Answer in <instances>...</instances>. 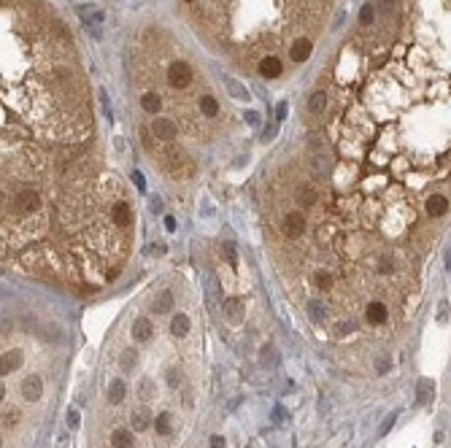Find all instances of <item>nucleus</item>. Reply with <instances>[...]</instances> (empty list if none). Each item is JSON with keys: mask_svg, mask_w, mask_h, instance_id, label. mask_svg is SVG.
I'll return each instance as SVG.
<instances>
[{"mask_svg": "<svg viewBox=\"0 0 451 448\" xmlns=\"http://www.w3.org/2000/svg\"><path fill=\"white\" fill-rule=\"evenodd\" d=\"M192 68L186 65L184 60H176L171 68H168V81H171V87H176V89H186L192 84Z\"/></svg>", "mask_w": 451, "mask_h": 448, "instance_id": "1", "label": "nucleus"}, {"mask_svg": "<svg viewBox=\"0 0 451 448\" xmlns=\"http://www.w3.org/2000/svg\"><path fill=\"white\" fill-rule=\"evenodd\" d=\"M281 232H284L289 241H295V238H300L305 232V216L300 214V211H289L284 216V224H281Z\"/></svg>", "mask_w": 451, "mask_h": 448, "instance_id": "2", "label": "nucleus"}, {"mask_svg": "<svg viewBox=\"0 0 451 448\" xmlns=\"http://www.w3.org/2000/svg\"><path fill=\"white\" fill-rule=\"evenodd\" d=\"M152 132H154V138L171 144V140H176V135H178V125L173 119H168V116H157L152 122Z\"/></svg>", "mask_w": 451, "mask_h": 448, "instance_id": "3", "label": "nucleus"}, {"mask_svg": "<svg viewBox=\"0 0 451 448\" xmlns=\"http://www.w3.org/2000/svg\"><path fill=\"white\" fill-rule=\"evenodd\" d=\"M314 52V43H311V38H297V41H292V46H289V57H292V62H305L308 57H311Z\"/></svg>", "mask_w": 451, "mask_h": 448, "instance_id": "4", "label": "nucleus"}, {"mask_svg": "<svg viewBox=\"0 0 451 448\" xmlns=\"http://www.w3.org/2000/svg\"><path fill=\"white\" fill-rule=\"evenodd\" d=\"M259 76H265V79H278L281 73H284V65H281V60L278 57H273V54H265L259 60Z\"/></svg>", "mask_w": 451, "mask_h": 448, "instance_id": "5", "label": "nucleus"}, {"mask_svg": "<svg viewBox=\"0 0 451 448\" xmlns=\"http://www.w3.org/2000/svg\"><path fill=\"white\" fill-rule=\"evenodd\" d=\"M111 219H114V224L122 227V230L133 224V211H130V203H125V200H116L114 208H111Z\"/></svg>", "mask_w": 451, "mask_h": 448, "instance_id": "6", "label": "nucleus"}, {"mask_svg": "<svg viewBox=\"0 0 451 448\" xmlns=\"http://www.w3.org/2000/svg\"><path fill=\"white\" fill-rule=\"evenodd\" d=\"M22 397L30 399V403L41 399V397H43V381H41L38 375H27V378L22 381Z\"/></svg>", "mask_w": 451, "mask_h": 448, "instance_id": "7", "label": "nucleus"}, {"mask_svg": "<svg viewBox=\"0 0 451 448\" xmlns=\"http://www.w3.org/2000/svg\"><path fill=\"white\" fill-rule=\"evenodd\" d=\"M424 211H427V216H432V219L443 216V214L448 211V200H446L443 195H430L427 203H424Z\"/></svg>", "mask_w": 451, "mask_h": 448, "instance_id": "8", "label": "nucleus"}, {"mask_svg": "<svg viewBox=\"0 0 451 448\" xmlns=\"http://www.w3.org/2000/svg\"><path fill=\"white\" fill-rule=\"evenodd\" d=\"M365 316H368L370 324H375V327H378V324H387V319H389V308H387L384 302H370V305H368V311H365Z\"/></svg>", "mask_w": 451, "mask_h": 448, "instance_id": "9", "label": "nucleus"}, {"mask_svg": "<svg viewBox=\"0 0 451 448\" xmlns=\"http://www.w3.org/2000/svg\"><path fill=\"white\" fill-rule=\"evenodd\" d=\"M152 332H154L152 319H146V316L135 319V324H133V338L135 340H149V338H152Z\"/></svg>", "mask_w": 451, "mask_h": 448, "instance_id": "10", "label": "nucleus"}, {"mask_svg": "<svg viewBox=\"0 0 451 448\" xmlns=\"http://www.w3.org/2000/svg\"><path fill=\"white\" fill-rule=\"evenodd\" d=\"M19 365H22V351H6L3 362H0V373L8 375V373H14Z\"/></svg>", "mask_w": 451, "mask_h": 448, "instance_id": "11", "label": "nucleus"}, {"mask_svg": "<svg viewBox=\"0 0 451 448\" xmlns=\"http://www.w3.org/2000/svg\"><path fill=\"white\" fill-rule=\"evenodd\" d=\"M222 308H224V316H227L230 321H241V316H243L241 313L243 311V300L241 297H227Z\"/></svg>", "mask_w": 451, "mask_h": 448, "instance_id": "12", "label": "nucleus"}, {"mask_svg": "<svg viewBox=\"0 0 451 448\" xmlns=\"http://www.w3.org/2000/svg\"><path fill=\"white\" fill-rule=\"evenodd\" d=\"M224 87H227V92H230L235 100H249V98H251L249 89L243 87V84H241L238 79H232V76H224Z\"/></svg>", "mask_w": 451, "mask_h": 448, "instance_id": "13", "label": "nucleus"}, {"mask_svg": "<svg viewBox=\"0 0 451 448\" xmlns=\"http://www.w3.org/2000/svg\"><path fill=\"white\" fill-rule=\"evenodd\" d=\"M200 113L203 116H208V119H213V116H219V103H216V98L213 95H200Z\"/></svg>", "mask_w": 451, "mask_h": 448, "instance_id": "14", "label": "nucleus"}, {"mask_svg": "<svg viewBox=\"0 0 451 448\" xmlns=\"http://www.w3.org/2000/svg\"><path fill=\"white\" fill-rule=\"evenodd\" d=\"M189 327H192V321H189V316H186V313H176L173 321H171V329H173L176 338H184L186 332H189Z\"/></svg>", "mask_w": 451, "mask_h": 448, "instance_id": "15", "label": "nucleus"}, {"mask_svg": "<svg viewBox=\"0 0 451 448\" xmlns=\"http://www.w3.org/2000/svg\"><path fill=\"white\" fill-rule=\"evenodd\" d=\"M327 108V92H314L311 95V100H308V113H314V116H319V113H322Z\"/></svg>", "mask_w": 451, "mask_h": 448, "instance_id": "16", "label": "nucleus"}, {"mask_svg": "<svg viewBox=\"0 0 451 448\" xmlns=\"http://www.w3.org/2000/svg\"><path fill=\"white\" fill-rule=\"evenodd\" d=\"M140 108H144L146 113H154L157 116V111L162 108V100H159L154 92H146V95H140Z\"/></svg>", "mask_w": 451, "mask_h": 448, "instance_id": "17", "label": "nucleus"}, {"mask_svg": "<svg viewBox=\"0 0 451 448\" xmlns=\"http://www.w3.org/2000/svg\"><path fill=\"white\" fill-rule=\"evenodd\" d=\"M316 200H319V195H316L314 186H300V189H297V203L303 205V208H311Z\"/></svg>", "mask_w": 451, "mask_h": 448, "instance_id": "18", "label": "nucleus"}, {"mask_svg": "<svg viewBox=\"0 0 451 448\" xmlns=\"http://www.w3.org/2000/svg\"><path fill=\"white\" fill-rule=\"evenodd\" d=\"M111 445L114 448H133V432L116 430L114 435H111Z\"/></svg>", "mask_w": 451, "mask_h": 448, "instance_id": "19", "label": "nucleus"}, {"mask_svg": "<svg viewBox=\"0 0 451 448\" xmlns=\"http://www.w3.org/2000/svg\"><path fill=\"white\" fill-rule=\"evenodd\" d=\"M122 397H125V381L114 378L108 384V403H122Z\"/></svg>", "mask_w": 451, "mask_h": 448, "instance_id": "20", "label": "nucleus"}, {"mask_svg": "<svg viewBox=\"0 0 451 448\" xmlns=\"http://www.w3.org/2000/svg\"><path fill=\"white\" fill-rule=\"evenodd\" d=\"M154 311H157V313H168V311H173V294L168 292V289L154 300Z\"/></svg>", "mask_w": 451, "mask_h": 448, "instance_id": "21", "label": "nucleus"}, {"mask_svg": "<svg viewBox=\"0 0 451 448\" xmlns=\"http://www.w3.org/2000/svg\"><path fill=\"white\" fill-rule=\"evenodd\" d=\"M373 19H375V6H373V3H365L362 11H360V25H362V27H370Z\"/></svg>", "mask_w": 451, "mask_h": 448, "instance_id": "22", "label": "nucleus"}, {"mask_svg": "<svg viewBox=\"0 0 451 448\" xmlns=\"http://www.w3.org/2000/svg\"><path fill=\"white\" fill-rule=\"evenodd\" d=\"M314 284H316V289H330L333 287V278H330V273H327V270H316L314 273Z\"/></svg>", "mask_w": 451, "mask_h": 448, "instance_id": "23", "label": "nucleus"}, {"mask_svg": "<svg viewBox=\"0 0 451 448\" xmlns=\"http://www.w3.org/2000/svg\"><path fill=\"white\" fill-rule=\"evenodd\" d=\"M154 430H157V435H162V437L171 435V416H157Z\"/></svg>", "mask_w": 451, "mask_h": 448, "instance_id": "24", "label": "nucleus"}, {"mask_svg": "<svg viewBox=\"0 0 451 448\" xmlns=\"http://www.w3.org/2000/svg\"><path fill=\"white\" fill-rule=\"evenodd\" d=\"M222 254H224V260H227L232 268L238 265V254H235V243H222Z\"/></svg>", "mask_w": 451, "mask_h": 448, "instance_id": "25", "label": "nucleus"}, {"mask_svg": "<svg viewBox=\"0 0 451 448\" xmlns=\"http://www.w3.org/2000/svg\"><path fill=\"white\" fill-rule=\"evenodd\" d=\"M130 424H133V430H146L149 427V416L144 413V411H138V413H133V418H130Z\"/></svg>", "mask_w": 451, "mask_h": 448, "instance_id": "26", "label": "nucleus"}, {"mask_svg": "<svg viewBox=\"0 0 451 448\" xmlns=\"http://www.w3.org/2000/svg\"><path fill=\"white\" fill-rule=\"evenodd\" d=\"M119 365H122V370H133L135 367V351H125L122 359H119Z\"/></svg>", "mask_w": 451, "mask_h": 448, "instance_id": "27", "label": "nucleus"}, {"mask_svg": "<svg viewBox=\"0 0 451 448\" xmlns=\"http://www.w3.org/2000/svg\"><path fill=\"white\" fill-rule=\"evenodd\" d=\"M278 357H276V348H262V365H276Z\"/></svg>", "mask_w": 451, "mask_h": 448, "instance_id": "28", "label": "nucleus"}, {"mask_svg": "<svg viewBox=\"0 0 451 448\" xmlns=\"http://www.w3.org/2000/svg\"><path fill=\"white\" fill-rule=\"evenodd\" d=\"M165 381H168V386H171V389H176L178 384H181V373H178L176 367H171V370H168V378H165Z\"/></svg>", "mask_w": 451, "mask_h": 448, "instance_id": "29", "label": "nucleus"}, {"mask_svg": "<svg viewBox=\"0 0 451 448\" xmlns=\"http://www.w3.org/2000/svg\"><path fill=\"white\" fill-rule=\"evenodd\" d=\"M430 389H432L430 381H421V384H419V403H427V399H430Z\"/></svg>", "mask_w": 451, "mask_h": 448, "instance_id": "30", "label": "nucleus"}, {"mask_svg": "<svg viewBox=\"0 0 451 448\" xmlns=\"http://www.w3.org/2000/svg\"><path fill=\"white\" fill-rule=\"evenodd\" d=\"M311 168H314V170H316V173H324V170H327V159H324V157H319V154H316V157H314V159H311Z\"/></svg>", "mask_w": 451, "mask_h": 448, "instance_id": "31", "label": "nucleus"}, {"mask_svg": "<svg viewBox=\"0 0 451 448\" xmlns=\"http://www.w3.org/2000/svg\"><path fill=\"white\" fill-rule=\"evenodd\" d=\"M243 119H246L249 127H259V113L257 111H246V113H243Z\"/></svg>", "mask_w": 451, "mask_h": 448, "instance_id": "32", "label": "nucleus"}, {"mask_svg": "<svg viewBox=\"0 0 451 448\" xmlns=\"http://www.w3.org/2000/svg\"><path fill=\"white\" fill-rule=\"evenodd\" d=\"M308 311H311V316H314V319L319 321V319H322V311H324V308H322V302L311 300V302H308Z\"/></svg>", "mask_w": 451, "mask_h": 448, "instance_id": "33", "label": "nucleus"}, {"mask_svg": "<svg viewBox=\"0 0 451 448\" xmlns=\"http://www.w3.org/2000/svg\"><path fill=\"white\" fill-rule=\"evenodd\" d=\"M16 421H19V413H16V411H8V413H3V424L8 427V430H11V427H14Z\"/></svg>", "mask_w": 451, "mask_h": 448, "instance_id": "34", "label": "nucleus"}, {"mask_svg": "<svg viewBox=\"0 0 451 448\" xmlns=\"http://www.w3.org/2000/svg\"><path fill=\"white\" fill-rule=\"evenodd\" d=\"M287 113H289V106H287V100H281L278 106H276V122L287 119Z\"/></svg>", "mask_w": 451, "mask_h": 448, "instance_id": "35", "label": "nucleus"}, {"mask_svg": "<svg viewBox=\"0 0 451 448\" xmlns=\"http://www.w3.org/2000/svg\"><path fill=\"white\" fill-rule=\"evenodd\" d=\"M149 211H152L154 216H157V214H162V211H165L162 200H159V197H152V203H149Z\"/></svg>", "mask_w": 451, "mask_h": 448, "instance_id": "36", "label": "nucleus"}, {"mask_svg": "<svg viewBox=\"0 0 451 448\" xmlns=\"http://www.w3.org/2000/svg\"><path fill=\"white\" fill-rule=\"evenodd\" d=\"M133 181H135V186L140 192H146V181H144V173H140V170H133Z\"/></svg>", "mask_w": 451, "mask_h": 448, "instance_id": "37", "label": "nucleus"}, {"mask_svg": "<svg viewBox=\"0 0 451 448\" xmlns=\"http://www.w3.org/2000/svg\"><path fill=\"white\" fill-rule=\"evenodd\" d=\"M79 418H81L79 411H68V427H70V430H76V427H79Z\"/></svg>", "mask_w": 451, "mask_h": 448, "instance_id": "38", "label": "nucleus"}, {"mask_svg": "<svg viewBox=\"0 0 451 448\" xmlns=\"http://www.w3.org/2000/svg\"><path fill=\"white\" fill-rule=\"evenodd\" d=\"M149 254H154V256H162V254H165V243H154L152 249H149Z\"/></svg>", "mask_w": 451, "mask_h": 448, "instance_id": "39", "label": "nucleus"}, {"mask_svg": "<svg viewBox=\"0 0 451 448\" xmlns=\"http://www.w3.org/2000/svg\"><path fill=\"white\" fill-rule=\"evenodd\" d=\"M273 135H276V125H268V127H265V132H262V140H270Z\"/></svg>", "mask_w": 451, "mask_h": 448, "instance_id": "40", "label": "nucleus"}, {"mask_svg": "<svg viewBox=\"0 0 451 448\" xmlns=\"http://www.w3.org/2000/svg\"><path fill=\"white\" fill-rule=\"evenodd\" d=\"M389 370V357H381L378 359V373H387Z\"/></svg>", "mask_w": 451, "mask_h": 448, "instance_id": "41", "label": "nucleus"}, {"mask_svg": "<svg viewBox=\"0 0 451 448\" xmlns=\"http://www.w3.org/2000/svg\"><path fill=\"white\" fill-rule=\"evenodd\" d=\"M165 230H168V232H173V230H176V219H173V216H168V219H165Z\"/></svg>", "mask_w": 451, "mask_h": 448, "instance_id": "42", "label": "nucleus"}, {"mask_svg": "<svg viewBox=\"0 0 451 448\" xmlns=\"http://www.w3.org/2000/svg\"><path fill=\"white\" fill-rule=\"evenodd\" d=\"M392 421H394V416H389V418H387V421H384V424H381V435H387V432H389V427H392Z\"/></svg>", "mask_w": 451, "mask_h": 448, "instance_id": "43", "label": "nucleus"}, {"mask_svg": "<svg viewBox=\"0 0 451 448\" xmlns=\"http://www.w3.org/2000/svg\"><path fill=\"white\" fill-rule=\"evenodd\" d=\"M211 448H224V440H222L219 435H216V437H211Z\"/></svg>", "mask_w": 451, "mask_h": 448, "instance_id": "44", "label": "nucleus"}, {"mask_svg": "<svg viewBox=\"0 0 451 448\" xmlns=\"http://www.w3.org/2000/svg\"><path fill=\"white\" fill-rule=\"evenodd\" d=\"M184 3H195V0H184Z\"/></svg>", "mask_w": 451, "mask_h": 448, "instance_id": "45", "label": "nucleus"}]
</instances>
